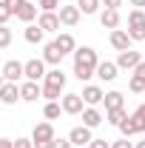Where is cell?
Segmentation results:
<instances>
[{"label":"cell","mask_w":145,"mask_h":148,"mask_svg":"<svg viewBox=\"0 0 145 148\" xmlns=\"http://www.w3.org/2000/svg\"><path fill=\"white\" fill-rule=\"evenodd\" d=\"M111 46H114L117 51H128V49H131V37H128V32L114 29V32H111Z\"/></svg>","instance_id":"9a60e30c"},{"label":"cell","mask_w":145,"mask_h":148,"mask_svg":"<svg viewBox=\"0 0 145 148\" xmlns=\"http://www.w3.org/2000/svg\"><path fill=\"white\" fill-rule=\"evenodd\" d=\"M3 77H6V83H17L20 77H26V63L9 60V63L3 66Z\"/></svg>","instance_id":"8992f818"},{"label":"cell","mask_w":145,"mask_h":148,"mask_svg":"<svg viewBox=\"0 0 145 148\" xmlns=\"http://www.w3.org/2000/svg\"><path fill=\"white\" fill-rule=\"evenodd\" d=\"M57 6H60V0H40V9L43 12H54Z\"/></svg>","instance_id":"4dcf8cb0"},{"label":"cell","mask_w":145,"mask_h":148,"mask_svg":"<svg viewBox=\"0 0 145 148\" xmlns=\"http://www.w3.org/2000/svg\"><path fill=\"white\" fill-rule=\"evenodd\" d=\"M117 69H120L117 63H108V60H105V63L97 66V77L105 80V83H111V80H117Z\"/></svg>","instance_id":"e0dca14e"},{"label":"cell","mask_w":145,"mask_h":148,"mask_svg":"<svg viewBox=\"0 0 145 148\" xmlns=\"http://www.w3.org/2000/svg\"><path fill=\"white\" fill-rule=\"evenodd\" d=\"M125 117H128V114H125V108H117V111H108V123H111V125H117V128H120V123H122Z\"/></svg>","instance_id":"4316f807"},{"label":"cell","mask_w":145,"mask_h":148,"mask_svg":"<svg viewBox=\"0 0 145 148\" xmlns=\"http://www.w3.org/2000/svg\"><path fill=\"white\" fill-rule=\"evenodd\" d=\"M128 88H131L134 94H142V91H145V80L134 74V77H131V83H128Z\"/></svg>","instance_id":"83f0119b"},{"label":"cell","mask_w":145,"mask_h":148,"mask_svg":"<svg viewBox=\"0 0 145 148\" xmlns=\"http://www.w3.org/2000/svg\"><path fill=\"white\" fill-rule=\"evenodd\" d=\"M0 148H14V143L12 140H0Z\"/></svg>","instance_id":"f35d334b"},{"label":"cell","mask_w":145,"mask_h":148,"mask_svg":"<svg viewBox=\"0 0 145 148\" xmlns=\"http://www.w3.org/2000/svg\"><path fill=\"white\" fill-rule=\"evenodd\" d=\"M12 46V29L0 26V49H9Z\"/></svg>","instance_id":"f1b7e54d"},{"label":"cell","mask_w":145,"mask_h":148,"mask_svg":"<svg viewBox=\"0 0 145 148\" xmlns=\"http://www.w3.org/2000/svg\"><path fill=\"white\" fill-rule=\"evenodd\" d=\"M60 111H63V106H60L57 100H51V103H46V108H43V117H46V120H57V117H60Z\"/></svg>","instance_id":"d4e9b609"},{"label":"cell","mask_w":145,"mask_h":148,"mask_svg":"<svg viewBox=\"0 0 145 148\" xmlns=\"http://www.w3.org/2000/svg\"><path fill=\"white\" fill-rule=\"evenodd\" d=\"M3 83H6V77H3V71H0V88H3Z\"/></svg>","instance_id":"60d3db41"},{"label":"cell","mask_w":145,"mask_h":148,"mask_svg":"<svg viewBox=\"0 0 145 148\" xmlns=\"http://www.w3.org/2000/svg\"><path fill=\"white\" fill-rule=\"evenodd\" d=\"M103 103H105V111H117V108H122V94L120 91H108Z\"/></svg>","instance_id":"603a6c76"},{"label":"cell","mask_w":145,"mask_h":148,"mask_svg":"<svg viewBox=\"0 0 145 148\" xmlns=\"http://www.w3.org/2000/svg\"><path fill=\"white\" fill-rule=\"evenodd\" d=\"M128 3H134L137 9H142V6H145V0H128Z\"/></svg>","instance_id":"ab89813d"},{"label":"cell","mask_w":145,"mask_h":148,"mask_svg":"<svg viewBox=\"0 0 145 148\" xmlns=\"http://www.w3.org/2000/svg\"><path fill=\"white\" fill-rule=\"evenodd\" d=\"M103 6H105V9H120L122 0H103Z\"/></svg>","instance_id":"d590c367"},{"label":"cell","mask_w":145,"mask_h":148,"mask_svg":"<svg viewBox=\"0 0 145 148\" xmlns=\"http://www.w3.org/2000/svg\"><path fill=\"white\" fill-rule=\"evenodd\" d=\"M68 140H71V145H88L91 143V128L88 125H77V128H71V134H68Z\"/></svg>","instance_id":"7c38bea8"},{"label":"cell","mask_w":145,"mask_h":148,"mask_svg":"<svg viewBox=\"0 0 145 148\" xmlns=\"http://www.w3.org/2000/svg\"><path fill=\"white\" fill-rule=\"evenodd\" d=\"M140 63H142V54H140V51H134V49L120 51V57H117V66H120V69H128V71H131V69H137Z\"/></svg>","instance_id":"52a82bcc"},{"label":"cell","mask_w":145,"mask_h":148,"mask_svg":"<svg viewBox=\"0 0 145 148\" xmlns=\"http://www.w3.org/2000/svg\"><path fill=\"white\" fill-rule=\"evenodd\" d=\"M128 37L131 40H145V12L142 9H134L131 14H128Z\"/></svg>","instance_id":"277c9868"},{"label":"cell","mask_w":145,"mask_h":148,"mask_svg":"<svg viewBox=\"0 0 145 148\" xmlns=\"http://www.w3.org/2000/svg\"><path fill=\"white\" fill-rule=\"evenodd\" d=\"M14 148H34V143L26 140V137H20V140H14Z\"/></svg>","instance_id":"1f68e13d"},{"label":"cell","mask_w":145,"mask_h":148,"mask_svg":"<svg viewBox=\"0 0 145 148\" xmlns=\"http://www.w3.org/2000/svg\"><path fill=\"white\" fill-rule=\"evenodd\" d=\"M111 148H134V145L128 143V137H125V140H117V143H111Z\"/></svg>","instance_id":"836d02e7"},{"label":"cell","mask_w":145,"mask_h":148,"mask_svg":"<svg viewBox=\"0 0 145 148\" xmlns=\"http://www.w3.org/2000/svg\"><path fill=\"white\" fill-rule=\"evenodd\" d=\"M100 3H103V0H77V9H80L83 14H94V12L100 9Z\"/></svg>","instance_id":"484cf974"},{"label":"cell","mask_w":145,"mask_h":148,"mask_svg":"<svg viewBox=\"0 0 145 148\" xmlns=\"http://www.w3.org/2000/svg\"><path fill=\"white\" fill-rule=\"evenodd\" d=\"M54 43H57V49H60L63 54H71V51H77V43H74V37H71V34H60Z\"/></svg>","instance_id":"7402d4cb"},{"label":"cell","mask_w":145,"mask_h":148,"mask_svg":"<svg viewBox=\"0 0 145 148\" xmlns=\"http://www.w3.org/2000/svg\"><path fill=\"white\" fill-rule=\"evenodd\" d=\"M134 74H137V77H142V80H145V60L140 63V66H137V69H134Z\"/></svg>","instance_id":"74e56055"},{"label":"cell","mask_w":145,"mask_h":148,"mask_svg":"<svg viewBox=\"0 0 145 148\" xmlns=\"http://www.w3.org/2000/svg\"><path fill=\"white\" fill-rule=\"evenodd\" d=\"M100 23H103V29H117L120 26V9H105L103 14H100Z\"/></svg>","instance_id":"2e32d148"},{"label":"cell","mask_w":145,"mask_h":148,"mask_svg":"<svg viewBox=\"0 0 145 148\" xmlns=\"http://www.w3.org/2000/svg\"><path fill=\"white\" fill-rule=\"evenodd\" d=\"M97 66H100V60H97V51H94L91 46H83V49L74 51V77H77L80 83L91 80V77L97 74Z\"/></svg>","instance_id":"6da1fadb"},{"label":"cell","mask_w":145,"mask_h":148,"mask_svg":"<svg viewBox=\"0 0 145 148\" xmlns=\"http://www.w3.org/2000/svg\"><path fill=\"white\" fill-rule=\"evenodd\" d=\"M120 131H122L125 137H134V134H142V131H145V103L134 111V114H128L125 120L120 123Z\"/></svg>","instance_id":"3957f363"},{"label":"cell","mask_w":145,"mask_h":148,"mask_svg":"<svg viewBox=\"0 0 145 148\" xmlns=\"http://www.w3.org/2000/svg\"><path fill=\"white\" fill-rule=\"evenodd\" d=\"M88 148H111V145L105 143V140H91V143H88Z\"/></svg>","instance_id":"d6a6232c"},{"label":"cell","mask_w":145,"mask_h":148,"mask_svg":"<svg viewBox=\"0 0 145 148\" xmlns=\"http://www.w3.org/2000/svg\"><path fill=\"white\" fill-rule=\"evenodd\" d=\"M100 123H103V114H100V111L94 108V106L83 111V125H88V128H97Z\"/></svg>","instance_id":"44dd1931"},{"label":"cell","mask_w":145,"mask_h":148,"mask_svg":"<svg viewBox=\"0 0 145 148\" xmlns=\"http://www.w3.org/2000/svg\"><path fill=\"white\" fill-rule=\"evenodd\" d=\"M80 14H83V12H80L77 6H60V23H63V26H77V23H80Z\"/></svg>","instance_id":"5bb4252c"},{"label":"cell","mask_w":145,"mask_h":148,"mask_svg":"<svg viewBox=\"0 0 145 148\" xmlns=\"http://www.w3.org/2000/svg\"><path fill=\"white\" fill-rule=\"evenodd\" d=\"M83 103H85V100H83V94H66V97H63V111H66V114H83Z\"/></svg>","instance_id":"8fae6325"},{"label":"cell","mask_w":145,"mask_h":148,"mask_svg":"<svg viewBox=\"0 0 145 148\" xmlns=\"http://www.w3.org/2000/svg\"><path fill=\"white\" fill-rule=\"evenodd\" d=\"M6 3H9V9H12V12L17 14V9L23 6V3H26V0H6Z\"/></svg>","instance_id":"e575fe53"},{"label":"cell","mask_w":145,"mask_h":148,"mask_svg":"<svg viewBox=\"0 0 145 148\" xmlns=\"http://www.w3.org/2000/svg\"><path fill=\"white\" fill-rule=\"evenodd\" d=\"M63 57H66V54L57 49V43H49V46L43 49V60H46V63H51V66H60V60H63Z\"/></svg>","instance_id":"d6986e66"},{"label":"cell","mask_w":145,"mask_h":148,"mask_svg":"<svg viewBox=\"0 0 145 148\" xmlns=\"http://www.w3.org/2000/svg\"><path fill=\"white\" fill-rule=\"evenodd\" d=\"M66 88V74L54 69V71H46V86H43V97L51 103V100H60V91Z\"/></svg>","instance_id":"7a4b0ae2"},{"label":"cell","mask_w":145,"mask_h":148,"mask_svg":"<svg viewBox=\"0 0 145 148\" xmlns=\"http://www.w3.org/2000/svg\"><path fill=\"white\" fill-rule=\"evenodd\" d=\"M26 80H46V60H29L26 63Z\"/></svg>","instance_id":"9c48e42d"},{"label":"cell","mask_w":145,"mask_h":148,"mask_svg":"<svg viewBox=\"0 0 145 148\" xmlns=\"http://www.w3.org/2000/svg\"><path fill=\"white\" fill-rule=\"evenodd\" d=\"M83 100H85L88 106H97V103H103V100H105V94H103L100 86H85V88H83Z\"/></svg>","instance_id":"ac0fdd59"},{"label":"cell","mask_w":145,"mask_h":148,"mask_svg":"<svg viewBox=\"0 0 145 148\" xmlns=\"http://www.w3.org/2000/svg\"><path fill=\"white\" fill-rule=\"evenodd\" d=\"M37 26H40L43 32H60V26H63V23H60V14H54V12H43Z\"/></svg>","instance_id":"4fadbf2b"},{"label":"cell","mask_w":145,"mask_h":148,"mask_svg":"<svg viewBox=\"0 0 145 148\" xmlns=\"http://www.w3.org/2000/svg\"><path fill=\"white\" fill-rule=\"evenodd\" d=\"M54 125L51 123H40V125H34V131H31V143H54Z\"/></svg>","instance_id":"5b68a950"},{"label":"cell","mask_w":145,"mask_h":148,"mask_svg":"<svg viewBox=\"0 0 145 148\" xmlns=\"http://www.w3.org/2000/svg\"><path fill=\"white\" fill-rule=\"evenodd\" d=\"M20 100V86L17 83H3V88H0V103L3 106H14Z\"/></svg>","instance_id":"ba28073f"},{"label":"cell","mask_w":145,"mask_h":148,"mask_svg":"<svg viewBox=\"0 0 145 148\" xmlns=\"http://www.w3.org/2000/svg\"><path fill=\"white\" fill-rule=\"evenodd\" d=\"M12 14H14V12L9 9V3H6V0H0V26H6V20L12 17Z\"/></svg>","instance_id":"f546056e"},{"label":"cell","mask_w":145,"mask_h":148,"mask_svg":"<svg viewBox=\"0 0 145 148\" xmlns=\"http://www.w3.org/2000/svg\"><path fill=\"white\" fill-rule=\"evenodd\" d=\"M37 97H43V88L37 86L34 80H26V83L20 86V100H26V103H37Z\"/></svg>","instance_id":"30bf717a"},{"label":"cell","mask_w":145,"mask_h":148,"mask_svg":"<svg viewBox=\"0 0 145 148\" xmlns=\"http://www.w3.org/2000/svg\"><path fill=\"white\" fill-rule=\"evenodd\" d=\"M14 17H17V20H23V23H31V20L37 17V6L26 0V3H23V6L17 9V14H14Z\"/></svg>","instance_id":"ffe728a7"},{"label":"cell","mask_w":145,"mask_h":148,"mask_svg":"<svg viewBox=\"0 0 145 148\" xmlns=\"http://www.w3.org/2000/svg\"><path fill=\"white\" fill-rule=\"evenodd\" d=\"M137 148H145V140H140V143H137Z\"/></svg>","instance_id":"b9f144b4"},{"label":"cell","mask_w":145,"mask_h":148,"mask_svg":"<svg viewBox=\"0 0 145 148\" xmlns=\"http://www.w3.org/2000/svg\"><path fill=\"white\" fill-rule=\"evenodd\" d=\"M54 148H74L71 140H54Z\"/></svg>","instance_id":"8d00e7d4"},{"label":"cell","mask_w":145,"mask_h":148,"mask_svg":"<svg viewBox=\"0 0 145 148\" xmlns=\"http://www.w3.org/2000/svg\"><path fill=\"white\" fill-rule=\"evenodd\" d=\"M43 29L40 26H26V43H43Z\"/></svg>","instance_id":"cb8c5ba5"}]
</instances>
